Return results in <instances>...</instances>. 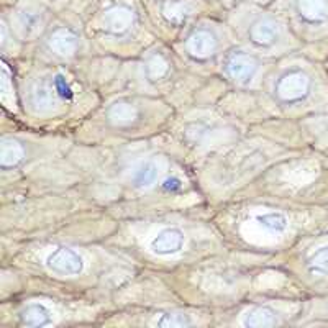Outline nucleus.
<instances>
[{"label": "nucleus", "mask_w": 328, "mask_h": 328, "mask_svg": "<svg viewBox=\"0 0 328 328\" xmlns=\"http://www.w3.org/2000/svg\"><path fill=\"white\" fill-rule=\"evenodd\" d=\"M186 245V236L176 226H166L159 230L149 241V249L158 256H174L181 253Z\"/></svg>", "instance_id": "f03ea898"}, {"label": "nucleus", "mask_w": 328, "mask_h": 328, "mask_svg": "<svg viewBox=\"0 0 328 328\" xmlns=\"http://www.w3.org/2000/svg\"><path fill=\"white\" fill-rule=\"evenodd\" d=\"M44 264L53 274H58L63 277L79 276L86 269V261H84L79 251L66 246H59L49 251L46 259H44Z\"/></svg>", "instance_id": "f257e3e1"}, {"label": "nucleus", "mask_w": 328, "mask_h": 328, "mask_svg": "<svg viewBox=\"0 0 328 328\" xmlns=\"http://www.w3.org/2000/svg\"><path fill=\"white\" fill-rule=\"evenodd\" d=\"M51 48L55 49L58 55L67 56L75 49V41H74V38L71 35L61 32L58 35H55V38L51 40Z\"/></svg>", "instance_id": "f8f14e48"}, {"label": "nucleus", "mask_w": 328, "mask_h": 328, "mask_svg": "<svg viewBox=\"0 0 328 328\" xmlns=\"http://www.w3.org/2000/svg\"><path fill=\"white\" fill-rule=\"evenodd\" d=\"M23 158V148L13 140H4L2 151H0V163L2 167H10L21 161Z\"/></svg>", "instance_id": "1a4fd4ad"}, {"label": "nucleus", "mask_w": 328, "mask_h": 328, "mask_svg": "<svg viewBox=\"0 0 328 328\" xmlns=\"http://www.w3.org/2000/svg\"><path fill=\"white\" fill-rule=\"evenodd\" d=\"M56 95H58L56 87L40 86V87H36L35 92H33V105L38 107V109H41V110L51 109L56 102Z\"/></svg>", "instance_id": "9b49d317"}, {"label": "nucleus", "mask_w": 328, "mask_h": 328, "mask_svg": "<svg viewBox=\"0 0 328 328\" xmlns=\"http://www.w3.org/2000/svg\"><path fill=\"white\" fill-rule=\"evenodd\" d=\"M256 222L263 228H266L268 232L281 233L287 228L289 220L284 213H281V212H266L256 217Z\"/></svg>", "instance_id": "6e6552de"}, {"label": "nucleus", "mask_w": 328, "mask_h": 328, "mask_svg": "<svg viewBox=\"0 0 328 328\" xmlns=\"http://www.w3.org/2000/svg\"><path fill=\"white\" fill-rule=\"evenodd\" d=\"M21 320L27 326H48L55 323L53 312L44 304H30L21 312Z\"/></svg>", "instance_id": "39448f33"}, {"label": "nucleus", "mask_w": 328, "mask_h": 328, "mask_svg": "<svg viewBox=\"0 0 328 328\" xmlns=\"http://www.w3.org/2000/svg\"><path fill=\"white\" fill-rule=\"evenodd\" d=\"M309 271L314 276H325L328 274V245L320 246L314 251L309 259Z\"/></svg>", "instance_id": "9d476101"}, {"label": "nucleus", "mask_w": 328, "mask_h": 328, "mask_svg": "<svg viewBox=\"0 0 328 328\" xmlns=\"http://www.w3.org/2000/svg\"><path fill=\"white\" fill-rule=\"evenodd\" d=\"M276 323H277L276 314L268 307H255L248 310L241 318L243 326L261 328V326H274Z\"/></svg>", "instance_id": "0eeeda50"}, {"label": "nucleus", "mask_w": 328, "mask_h": 328, "mask_svg": "<svg viewBox=\"0 0 328 328\" xmlns=\"http://www.w3.org/2000/svg\"><path fill=\"white\" fill-rule=\"evenodd\" d=\"M155 323L158 326H186L189 325L190 322L187 320V317L184 314H178V312H164L159 317H156Z\"/></svg>", "instance_id": "4468645a"}, {"label": "nucleus", "mask_w": 328, "mask_h": 328, "mask_svg": "<svg viewBox=\"0 0 328 328\" xmlns=\"http://www.w3.org/2000/svg\"><path fill=\"white\" fill-rule=\"evenodd\" d=\"M189 48L190 51L194 53L195 56H207L212 53V48H213V41H212V38L209 35H205V33H199L192 41H190L189 44Z\"/></svg>", "instance_id": "ddd939ff"}, {"label": "nucleus", "mask_w": 328, "mask_h": 328, "mask_svg": "<svg viewBox=\"0 0 328 328\" xmlns=\"http://www.w3.org/2000/svg\"><path fill=\"white\" fill-rule=\"evenodd\" d=\"M110 115H112V118H115L117 121H130V120H133L136 117V110L128 104H120V105L113 107Z\"/></svg>", "instance_id": "2eb2a0df"}, {"label": "nucleus", "mask_w": 328, "mask_h": 328, "mask_svg": "<svg viewBox=\"0 0 328 328\" xmlns=\"http://www.w3.org/2000/svg\"><path fill=\"white\" fill-rule=\"evenodd\" d=\"M309 87L310 81L307 75L302 72H291L277 82L276 92L282 100H299L307 95Z\"/></svg>", "instance_id": "7ed1b4c3"}, {"label": "nucleus", "mask_w": 328, "mask_h": 328, "mask_svg": "<svg viewBox=\"0 0 328 328\" xmlns=\"http://www.w3.org/2000/svg\"><path fill=\"white\" fill-rule=\"evenodd\" d=\"M158 176H159L158 163L153 161V159H149V161H143V163H140L138 166L135 167L132 181H133L135 187L149 189L158 181Z\"/></svg>", "instance_id": "423d86ee"}, {"label": "nucleus", "mask_w": 328, "mask_h": 328, "mask_svg": "<svg viewBox=\"0 0 328 328\" xmlns=\"http://www.w3.org/2000/svg\"><path fill=\"white\" fill-rule=\"evenodd\" d=\"M272 35H274V30L271 28V25H261L256 30L258 41H271Z\"/></svg>", "instance_id": "f3484780"}, {"label": "nucleus", "mask_w": 328, "mask_h": 328, "mask_svg": "<svg viewBox=\"0 0 328 328\" xmlns=\"http://www.w3.org/2000/svg\"><path fill=\"white\" fill-rule=\"evenodd\" d=\"M256 69H258L256 61L248 55H243V53H236L226 63L228 75L240 84H248L255 78Z\"/></svg>", "instance_id": "20e7f679"}, {"label": "nucleus", "mask_w": 328, "mask_h": 328, "mask_svg": "<svg viewBox=\"0 0 328 328\" xmlns=\"http://www.w3.org/2000/svg\"><path fill=\"white\" fill-rule=\"evenodd\" d=\"M304 10L309 15L318 17V15L323 12V2L322 0H304Z\"/></svg>", "instance_id": "dca6fc26"}]
</instances>
